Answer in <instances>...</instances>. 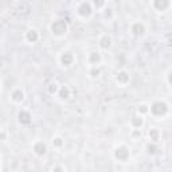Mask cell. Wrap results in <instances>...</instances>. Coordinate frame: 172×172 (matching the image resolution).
<instances>
[{
  "label": "cell",
  "instance_id": "obj_7",
  "mask_svg": "<svg viewBox=\"0 0 172 172\" xmlns=\"http://www.w3.org/2000/svg\"><path fill=\"white\" fill-rule=\"evenodd\" d=\"M132 32H133L134 35H141L144 32V26L140 23H134L133 26H132Z\"/></svg>",
  "mask_w": 172,
  "mask_h": 172
},
{
  "label": "cell",
  "instance_id": "obj_13",
  "mask_svg": "<svg viewBox=\"0 0 172 172\" xmlns=\"http://www.w3.org/2000/svg\"><path fill=\"white\" fill-rule=\"evenodd\" d=\"M53 144H55L57 147H61L62 144H63V141H62L61 137H57V139H54V140H53Z\"/></svg>",
  "mask_w": 172,
  "mask_h": 172
},
{
  "label": "cell",
  "instance_id": "obj_9",
  "mask_svg": "<svg viewBox=\"0 0 172 172\" xmlns=\"http://www.w3.org/2000/svg\"><path fill=\"white\" fill-rule=\"evenodd\" d=\"M27 38H28L30 42H35L36 39H38V32H36L35 30H30V31L27 32Z\"/></svg>",
  "mask_w": 172,
  "mask_h": 172
},
{
  "label": "cell",
  "instance_id": "obj_12",
  "mask_svg": "<svg viewBox=\"0 0 172 172\" xmlns=\"http://www.w3.org/2000/svg\"><path fill=\"white\" fill-rule=\"evenodd\" d=\"M90 57L94 59V61H93V63H94V65H96L97 62L99 61V54H98V53H91V54H90Z\"/></svg>",
  "mask_w": 172,
  "mask_h": 172
},
{
  "label": "cell",
  "instance_id": "obj_2",
  "mask_svg": "<svg viewBox=\"0 0 172 172\" xmlns=\"http://www.w3.org/2000/svg\"><path fill=\"white\" fill-rule=\"evenodd\" d=\"M53 32L57 34V35H61V34H65L66 32V23L63 20H57L55 23L53 24Z\"/></svg>",
  "mask_w": 172,
  "mask_h": 172
},
{
  "label": "cell",
  "instance_id": "obj_1",
  "mask_svg": "<svg viewBox=\"0 0 172 172\" xmlns=\"http://www.w3.org/2000/svg\"><path fill=\"white\" fill-rule=\"evenodd\" d=\"M151 112L155 114V116H161L167 112V105L164 102H155L151 108Z\"/></svg>",
  "mask_w": 172,
  "mask_h": 172
},
{
  "label": "cell",
  "instance_id": "obj_10",
  "mask_svg": "<svg viewBox=\"0 0 172 172\" xmlns=\"http://www.w3.org/2000/svg\"><path fill=\"white\" fill-rule=\"evenodd\" d=\"M99 46L102 47V49H108L109 46H110V38L109 36H104V38L101 39V44Z\"/></svg>",
  "mask_w": 172,
  "mask_h": 172
},
{
  "label": "cell",
  "instance_id": "obj_3",
  "mask_svg": "<svg viewBox=\"0 0 172 172\" xmlns=\"http://www.w3.org/2000/svg\"><path fill=\"white\" fill-rule=\"evenodd\" d=\"M116 157L120 161H125L126 159L129 157V151L125 147H120V148L116 149Z\"/></svg>",
  "mask_w": 172,
  "mask_h": 172
},
{
  "label": "cell",
  "instance_id": "obj_5",
  "mask_svg": "<svg viewBox=\"0 0 172 172\" xmlns=\"http://www.w3.org/2000/svg\"><path fill=\"white\" fill-rule=\"evenodd\" d=\"M34 151H35L36 155H39V156H42V155L46 153V145H44L42 141H39V143H36L35 145H34Z\"/></svg>",
  "mask_w": 172,
  "mask_h": 172
},
{
  "label": "cell",
  "instance_id": "obj_8",
  "mask_svg": "<svg viewBox=\"0 0 172 172\" xmlns=\"http://www.w3.org/2000/svg\"><path fill=\"white\" fill-rule=\"evenodd\" d=\"M23 91L20 90V89H18V90H15L14 91V94H12V99H14L15 102H20V101H23Z\"/></svg>",
  "mask_w": 172,
  "mask_h": 172
},
{
  "label": "cell",
  "instance_id": "obj_16",
  "mask_svg": "<svg viewBox=\"0 0 172 172\" xmlns=\"http://www.w3.org/2000/svg\"><path fill=\"white\" fill-rule=\"evenodd\" d=\"M144 112V113H145V112H148V108H147V106L145 105H143V106H141V109H139V112Z\"/></svg>",
  "mask_w": 172,
  "mask_h": 172
},
{
  "label": "cell",
  "instance_id": "obj_4",
  "mask_svg": "<svg viewBox=\"0 0 172 172\" xmlns=\"http://www.w3.org/2000/svg\"><path fill=\"white\" fill-rule=\"evenodd\" d=\"M91 6L89 3H81L79 4V8H78V14L83 15V16H88V15L91 14Z\"/></svg>",
  "mask_w": 172,
  "mask_h": 172
},
{
  "label": "cell",
  "instance_id": "obj_11",
  "mask_svg": "<svg viewBox=\"0 0 172 172\" xmlns=\"http://www.w3.org/2000/svg\"><path fill=\"white\" fill-rule=\"evenodd\" d=\"M132 124H134L136 129H139L141 126V124H143V120H141V117H134V118L132 120Z\"/></svg>",
  "mask_w": 172,
  "mask_h": 172
},
{
  "label": "cell",
  "instance_id": "obj_15",
  "mask_svg": "<svg viewBox=\"0 0 172 172\" xmlns=\"http://www.w3.org/2000/svg\"><path fill=\"white\" fill-rule=\"evenodd\" d=\"M53 172H65V171H63V168H62V167H55V168L53 169Z\"/></svg>",
  "mask_w": 172,
  "mask_h": 172
},
{
  "label": "cell",
  "instance_id": "obj_6",
  "mask_svg": "<svg viewBox=\"0 0 172 172\" xmlns=\"http://www.w3.org/2000/svg\"><path fill=\"white\" fill-rule=\"evenodd\" d=\"M61 61L65 66H70V63L73 62V55H71V53H63Z\"/></svg>",
  "mask_w": 172,
  "mask_h": 172
},
{
  "label": "cell",
  "instance_id": "obj_14",
  "mask_svg": "<svg viewBox=\"0 0 172 172\" xmlns=\"http://www.w3.org/2000/svg\"><path fill=\"white\" fill-rule=\"evenodd\" d=\"M124 75H125V73H121V74H120L118 77H117V81H118V79H120V81H123V82L128 81V78H129V77H126V78H124Z\"/></svg>",
  "mask_w": 172,
  "mask_h": 172
}]
</instances>
